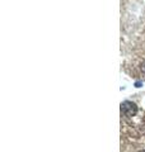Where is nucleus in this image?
Here are the masks:
<instances>
[]
</instances>
